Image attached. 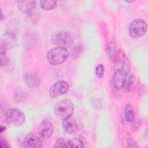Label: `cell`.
Wrapping results in <instances>:
<instances>
[{"instance_id":"cell-26","label":"cell","mask_w":148,"mask_h":148,"mask_svg":"<svg viewBox=\"0 0 148 148\" xmlns=\"http://www.w3.org/2000/svg\"><path fill=\"white\" fill-rule=\"evenodd\" d=\"M127 145L128 147H137V145H136L135 142L131 138H129L127 140Z\"/></svg>"},{"instance_id":"cell-11","label":"cell","mask_w":148,"mask_h":148,"mask_svg":"<svg viewBox=\"0 0 148 148\" xmlns=\"http://www.w3.org/2000/svg\"><path fill=\"white\" fill-rule=\"evenodd\" d=\"M24 146L28 148H39L42 146V142L36 135L29 133L24 138Z\"/></svg>"},{"instance_id":"cell-8","label":"cell","mask_w":148,"mask_h":148,"mask_svg":"<svg viewBox=\"0 0 148 148\" xmlns=\"http://www.w3.org/2000/svg\"><path fill=\"white\" fill-rule=\"evenodd\" d=\"M24 82L27 87L31 88H35L39 86L40 79L38 73L35 72L29 71L24 74Z\"/></svg>"},{"instance_id":"cell-10","label":"cell","mask_w":148,"mask_h":148,"mask_svg":"<svg viewBox=\"0 0 148 148\" xmlns=\"http://www.w3.org/2000/svg\"><path fill=\"white\" fill-rule=\"evenodd\" d=\"M129 72L123 69H114L112 83L114 87L117 90L122 88L124 80Z\"/></svg>"},{"instance_id":"cell-15","label":"cell","mask_w":148,"mask_h":148,"mask_svg":"<svg viewBox=\"0 0 148 148\" xmlns=\"http://www.w3.org/2000/svg\"><path fill=\"white\" fill-rule=\"evenodd\" d=\"M134 76L132 74L128 73L124 80L122 89L125 92H129L131 90L132 88L133 85H134Z\"/></svg>"},{"instance_id":"cell-24","label":"cell","mask_w":148,"mask_h":148,"mask_svg":"<svg viewBox=\"0 0 148 148\" xmlns=\"http://www.w3.org/2000/svg\"><path fill=\"white\" fill-rule=\"evenodd\" d=\"M104 72H105V69H104V66L102 64H99L95 68L96 75L99 78H101L103 76Z\"/></svg>"},{"instance_id":"cell-29","label":"cell","mask_w":148,"mask_h":148,"mask_svg":"<svg viewBox=\"0 0 148 148\" xmlns=\"http://www.w3.org/2000/svg\"><path fill=\"white\" fill-rule=\"evenodd\" d=\"M1 20H2L3 19V13L1 12Z\"/></svg>"},{"instance_id":"cell-7","label":"cell","mask_w":148,"mask_h":148,"mask_svg":"<svg viewBox=\"0 0 148 148\" xmlns=\"http://www.w3.org/2000/svg\"><path fill=\"white\" fill-rule=\"evenodd\" d=\"M62 127L64 131L68 134H74L79 131V124L72 116L63 120Z\"/></svg>"},{"instance_id":"cell-27","label":"cell","mask_w":148,"mask_h":148,"mask_svg":"<svg viewBox=\"0 0 148 148\" xmlns=\"http://www.w3.org/2000/svg\"><path fill=\"white\" fill-rule=\"evenodd\" d=\"M132 123H132L131 128H132V130L133 131H134L136 130L137 128L139 127V122H138V121H135V120L132 121Z\"/></svg>"},{"instance_id":"cell-19","label":"cell","mask_w":148,"mask_h":148,"mask_svg":"<svg viewBox=\"0 0 148 148\" xmlns=\"http://www.w3.org/2000/svg\"><path fill=\"white\" fill-rule=\"evenodd\" d=\"M24 45L25 47L28 49L29 47H32L34 45V43L35 42V36L32 34H27L24 36Z\"/></svg>"},{"instance_id":"cell-22","label":"cell","mask_w":148,"mask_h":148,"mask_svg":"<svg viewBox=\"0 0 148 148\" xmlns=\"http://www.w3.org/2000/svg\"><path fill=\"white\" fill-rule=\"evenodd\" d=\"M82 50H83V48L80 45L76 46L72 50V52H71L72 58L73 59L77 58L80 56V53L82 51Z\"/></svg>"},{"instance_id":"cell-23","label":"cell","mask_w":148,"mask_h":148,"mask_svg":"<svg viewBox=\"0 0 148 148\" xmlns=\"http://www.w3.org/2000/svg\"><path fill=\"white\" fill-rule=\"evenodd\" d=\"M25 98H26V95L24 93V92L20 91V90L16 92V93L14 95V100L17 102H20L24 101L25 100Z\"/></svg>"},{"instance_id":"cell-2","label":"cell","mask_w":148,"mask_h":148,"mask_svg":"<svg viewBox=\"0 0 148 148\" xmlns=\"http://www.w3.org/2000/svg\"><path fill=\"white\" fill-rule=\"evenodd\" d=\"M69 57V52L66 49L56 47L49 50L47 54V59L52 65H58L64 62Z\"/></svg>"},{"instance_id":"cell-28","label":"cell","mask_w":148,"mask_h":148,"mask_svg":"<svg viewBox=\"0 0 148 148\" xmlns=\"http://www.w3.org/2000/svg\"><path fill=\"white\" fill-rule=\"evenodd\" d=\"M5 129V127H2V126H1V129H0V130H0V131H1V133H2V132H3V131Z\"/></svg>"},{"instance_id":"cell-16","label":"cell","mask_w":148,"mask_h":148,"mask_svg":"<svg viewBox=\"0 0 148 148\" xmlns=\"http://www.w3.org/2000/svg\"><path fill=\"white\" fill-rule=\"evenodd\" d=\"M124 116L128 122H132L135 120L134 108L131 104L127 103L124 107Z\"/></svg>"},{"instance_id":"cell-3","label":"cell","mask_w":148,"mask_h":148,"mask_svg":"<svg viewBox=\"0 0 148 148\" xmlns=\"http://www.w3.org/2000/svg\"><path fill=\"white\" fill-rule=\"evenodd\" d=\"M51 40L53 43L58 47L66 49L72 45L73 38L69 32L62 31L54 34Z\"/></svg>"},{"instance_id":"cell-4","label":"cell","mask_w":148,"mask_h":148,"mask_svg":"<svg viewBox=\"0 0 148 148\" xmlns=\"http://www.w3.org/2000/svg\"><path fill=\"white\" fill-rule=\"evenodd\" d=\"M6 121L8 124L15 126L20 127L25 122V115L20 110L16 108H10L6 113Z\"/></svg>"},{"instance_id":"cell-20","label":"cell","mask_w":148,"mask_h":148,"mask_svg":"<svg viewBox=\"0 0 148 148\" xmlns=\"http://www.w3.org/2000/svg\"><path fill=\"white\" fill-rule=\"evenodd\" d=\"M0 59L1 66H5L9 64V60L7 57L6 50L1 48L0 49Z\"/></svg>"},{"instance_id":"cell-18","label":"cell","mask_w":148,"mask_h":148,"mask_svg":"<svg viewBox=\"0 0 148 148\" xmlns=\"http://www.w3.org/2000/svg\"><path fill=\"white\" fill-rule=\"evenodd\" d=\"M54 147H69V140L63 138H59L55 142Z\"/></svg>"},{"instance_id":"cell-25","label":"cell","mask_w":148,"mask_h":148,"mask_svg":"<svg viewBox=\"0 0 148 148\" xmlns=\"http://www.w3.org/2000/svg\"><path fill=\"white\" fill-rule=\"evenodd\" d=\"M0 147L1 148H8L9 147V145L8 142L3 138H0Z\"/></svg>"},{"instance_id":"cell-5","label":"cell","mask_w":148,"mask_h":148,"mask_svg":"<svg viewBox=\"0 0 148 148\" xmlns=\"http://www.w3.org/2000/svg\"><path fill=\"white\" fill-rule=\"evenodd\" d=\"M147 31L146 22L142 19H135L130 25L128 32L130 36L137 38L144 35Z\"/></svg>"},{"instance_id":"cell-17","label":"cell","mask_w":148,"mask_h":148,"mask_svg":"<svg viewBox=\"0 0 148 148\" xmlns=\"http://www.w3.org/2000/svg\"><path fill=\"white\" fill-rule=\"evenodd\" d=\"M40 8L44 10H50L54 9L57 5V2L53 0H44L39 2Z\"/></svg>"},{"instance_id":"cell-13","label":"cell","mask_w":148,"mask_h":148,"mask_svg":"<svg viewBox=\"0 0 148 148\" xmlns=\"http://www.w3.org/2000/svg\"><path fill=\"white\" fill-rule=\"evenodd\" d=\"M36 2L34 1H19L18 7L23 13H29L35 8Z\"/></svg>"},{"instance_id":"cell-1","label":"cell","mask_w":148,"mask_h":148,"mask_svg":"<svg viewBox=\"0 0 148 148\" xmlns=\"http://www.w3.org/2000/svg\"><path fill=\"white\" fill-rule=\"evenodd\" d=\"M73 111V105L72 101L68 99L59 101L54 106L55 116L61 120H64L72 116Z\"/></svg>"},{"instance_id":"cell-6","label":"cell","mask_w":148,"mask_h":148,"mask_svg":"<svg viewBox=\"0 0 148 148\" xmlns=\"http://www.w3.org/2000/svg\"><path fill=\"white\" fill-rule=\"evenodd\" d=\"M68 88L69 84L66 81H58L50 87L49 89V95L53 98H57L66 93Z\"/></svg>"},{"instance_id":"cell-21","label":"cell","mask_w":148,"mask_h":148,"mask_svg":"<svg viewBox=\"0 0 148 148\" xmlns=\"http://www.w3.org/2000/svg\"><path fill=\"white\" fill-rule=\"evenodd\" d=\"M83 146V142L78 138L69 140V147H82Z\"/></svg>"},{"instance_id":"cell-12","label":"cell","mask_w":148,"mask_h":148,"mask_svg":"<svg viewBox=\"0 0 148 148\" xmlns=\"http://www.w3.org/2000/svg\"><path fill=\"white\" fill-rule=\"evenodd\" d=\"M38 132L40 136L43 139L50 138L53 134V124L47 120L43 121L39 127Z\"/></svg>"},{"instance_id":"cell-14","label":"cell","mask_w":148,"mask_h":148,"mask_svg":"<svg viewBox=\"0 0 148 148\" xmlns=\"http://www.w3.org/2000/svg\"><path fill=\"white\" fill-rule=\"evenodd\" d=\"M108 54L109 57V58L112 62H114L116 56H117V47H116V42L113 37L110 38L109 43L108 45Z\"/></svg>"},{"instance_id":"cell-9","label":"cell","mask_w":148,"mask_h":148,"mask_svg":"<svg viewBox=\"0 0 148 148\" xmlns=\"http://www.w3.org/2000/svg\"><path fill=\"white\" fill-rule=\"evenodd\" d=\"M16 36L13 32H6L5 33L1 40V48L6 50L10 49L15 45L16 43Z\"/></svg>"}]
</instances>
